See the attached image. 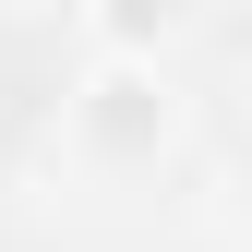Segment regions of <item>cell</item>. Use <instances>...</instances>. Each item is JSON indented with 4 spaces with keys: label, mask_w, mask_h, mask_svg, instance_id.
Listing matches in <instances>:
<instances>
[{
    "label": "cell",
    "mask_w": 252,
    "mask_h": 252,
    "mask_svg": "<svg viewBox=\"0 0 252 252\" xmlns=\"http://www.w3.org/2000/svg\"><path fill=\"white\" fill-rule=\"evenodd\" d=\"M180 120H192V96H180V72L156 48H84V72L60 84V132H72L84 168H156V156L180 144Z\"/></svg>",
    "instance_id": "6da1fadb"
}]
</instances>
